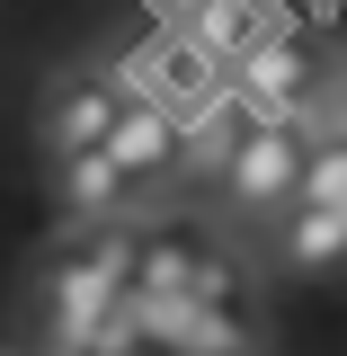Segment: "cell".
<instances>
[{
	"mask_svg": "<svg viewBox=\"0 0 347 356\" xmlns=\"http://www.w3.org/2000/svg\"><path fill=\"white\" fill-rule=\"evenodd\" d=\"M134 285V232H63L36 259V356H89Z\"/></svg>",
	"mask_w": 347,
	"mask_h": 356,
	"instance_id": "cell-1",
	"label": "cell"
},
{
	"mask_svg": "<svg viewBox=\"0 0 347 356\" xmlns=\"http://www.w3.org/2000/svg\"><path fill=\"white\" fill-rule=\"evenodd\" d=\"M223 89L241 98V116H250V125H303V134H321V107H330V63L312 54L303 27H276V36H259L232 72H223Z\"/></svg>",
	"mask_w": 347,
	"mask_h": 356,
	"instance_id": "cell-2",
	"label": "cell"
},
{
	"mask_svg": "<svg viewBox=\"0 0 347 356\" xmlns=\"http://www.w3.org/2000/svg\"><path fill=\"white\" fill-rule=\"evenodd\" d=\"M303 152H312L303 125H241V143L223 152V170H214V196L241 222H276L294 205V187H303Z\"/></svg>",
	"mask_w": 347,
	"mask_h": 356,
	"instance_id": "cell-3",
	"label": "cell"
},
{
	"mask_svg": "<svg viewBox=\"0 0 347 356\" xmlns=\"http://www.w3.org/2000/svg\"><path fill=\"white\" fill-rule=\"evenodd\" d=\"M125 98H134V89L116 81L107 63H63V72L45 81V98H36V143H45V161L98 152V143L116 134V116H125Z\"/></svg>",
	"mask_w": 347,
	"mask_h": 356,
	"instance_id": "cell-4",
	"label": "cell"
},
{
	"mask_svg": "<svg viewBox=\"0 0 347 356\" xmlns=\"http://www.w3.org/2000/svg\"><path fill=\"white\" fill-rule=\"evenodd\" d=\"M98 152L116 161V178H125L134 196H161V187L187 178V125H178L170 107H152V98H125V116H116V134Z\"/></svg>",
	"mask_w": 347,
	"mask_h": 356,
	"instance_id": "cell-5",
	"label": "cell"
},
{
	"mask_svg": "<svg viewBox=\"0 0 347 356\" xmlns=\"http://www.w3.org/2000/svg\"><path fill=\"white\" fill-rule=\"evenodd\" d=\"M214 241L205 232H187V222H161V232H134V285L143 303H196L205 294V276H214Z\"/></svg>",
	"mask_w": 347,
	"mask_h": 356,
	"instance_id": "cell-6",
	"label": "cell"
},
{
	"mask_svg": "<svg viewBox=\"0 0 347 356\" xmlns=\"http://www.w3.org/2000/svg\"><path fill=\"white\" fill-rule=\"evenodd\" d=\"M54 205H63L72 232H134V214H143V196L116 178L107 152H72V161H54Z\"/></svg>",
	"mask_w": 347,
	"mask_h": 356,
	"instance_id": "cell-7",
	"label": "cell"
},
{
	"mask_svg": "<svg viewBox=\"0 0 347 356\" xmlns=\"http://www.w3.org/2000/svg\"><path fill=\"white\" fill-rule=\"evenodd\" d=\"M267 250L285 276H330L347 267V214H321V205H285V214L267 222Z\"/></svg>",
	"mask_w": 347,
	"mask_h": 356,
	"instance_id": "cell-8",
	"label": "cell"
},
{
	"mask_svg": "<svg viewBox=\"0 0 347 356\" xmlns=\"http://www.w3.org/2000/svg\"><path fill=\"white\" fill-rule=\"evenodd\" d=\"M294 205L347 214V143H339V134H312V152H303V187H294Z\"/></svg>",
	"mask_w": 347,
	"mask_h": 356,
	"instance_id": "cell-9",
	"label": "cell"
},
{
	"mask_svg": "<svg viewBox=\"0 0 347 356\" xmlns=\"http://www.w3.org/2000/svg\"><path fill=\"white\" fill-rule=\"evenodd\" d=\"M321 134H339V143H347V81H330V107H321Z\"/></svg>",
	"mask_w": 347,
	"mask_h": 356,
	"instance_id": "cell-10",
	"label": "cell"
},
{
	"mask_svg": "<svg viewBox=\"0 0 347 356\" xmlns=\"http://www.w3.org/2000/svg\"><path fill=\"white\" fill-rule=\"evenodd\" d=\"M0 356H9V348H0Z\"/></svg>",
	"mask_w": 347,
	"mask_h": 356,
	"instance_id": "cell-11",
	"label": "cell"
}]
</instances>
